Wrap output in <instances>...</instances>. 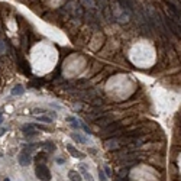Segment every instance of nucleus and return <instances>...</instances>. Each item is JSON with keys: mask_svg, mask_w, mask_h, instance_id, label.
Returning <instances> with one entry per match:
<instances>
[{"mask_svg": "<svg viewBox=\"0 0 181 181\" xmlns=\"http://www.w3.org/2000/svg\"><path fill=\"white\" fill-rule=\"evenodd\" d=\"M44 145H45V149H47L48 152H52V151H55V145H54L52 142H44Z\"/></svg>", "mask_w": 181, "mask_h": 181, "instance_id": "nucleus-12", "label": "nucleus"}, {"mask_svg": "<svg viewBox=\"0 0 181 181\" xmlns=\"http://www.w3.org/2000/svg\"><path fill=\"white\" fill-rule=\"evenodd\" d=\"M35 175H36L38 180L41 181H51V171L45 164H36Z\"/></svg>", "mask_w": 181, "mask_h": 181, "instance_id": "nucleus-2", "label": "nucleus"}, {"mask_svg": "<svg viewBox=\"0 0 181 181\" xmlns=\"http://www.w3.org/2000/svg\"><path fill=\"white\" fill-rule=\"evenodd\" d=\"M65 148H67V151L70 152V155L73 156V158H86V155L83 154V152H80L78 149H75L71 143H67L65 145Z\"/></svg>", "mask_w": 181, "mask_h": 181, "instance_id": "nucleus-4", "label": "nucleus"}, {"mask_svg": "<svg viewBox=\"0 0 181 181\" xmlns=\"http://www.w3.org/2000/svg\"><path fill=\"white\" fill-rule=\"evenodd\" d=\"M165 22H167V25H168V28H170V31H171L173 33H175L177 36H180L181 38V23L174 22L173 17H167Z\"/></svg>", "mask_w": 181, "mask_h": 181, "instance_id": "nucleus-3", "label": "nucleus"}, {"mask_svg": "<svg viewBox=\"0 0 181 181\" xmlns=\"http://www.w3.org/2000/svg\"><path fill=\"white\" fill-rule=\"evenodd\" d=\"M36 120L38 122H44V123H52V117H48V116H45V115L36 116Z\"/></svg>", "mask_w": 181, "mask_h": 181, "instance_id": "nucleus-11", "label": "nucleus"}, {"mask_svg": "<svg viewBox=\"0 0 181 181\" xmlns=\"http://www.w3.org/2000/svg\"><path fill=\"white\" fill-rule=\"evenodd\" d=\"M3 123V116H0V125Z\"/></svg>", "mask_w": 181, "mask_h": 181, "instance_id": "nucleus-18", "label": "nucleus"}, {"mask_svg": "<svg viewBox=\"0 0 181 181\" xmlns=\"http://www.w3.org/2000/svg\"><path fill=\"white\" fill-rule=\"evenodd\" d=\"M3 181H10V180H9V178H5V180H3Z\"/></svg>", "mask_w": 181, "mask_h": 181, "instance_id": "nucleus-19", "label": "nucleus"}, {"mask_svg": "<svg viewBox=\"0 0 181 181\" xmlns=\"http://www.w3.org/2000/svg\"><path fill=\"white\" fill-rule=\"evenodd\" d=\"M55 162H57V164H64V162H65V159H62V158H57V159H55Z\"/></svg>", "mask_w": 181, "mask_h": 181, "instance_id": "nucleus-16", "label": "nucleus"}, {"mask_svg": "<svg viewBox=\"0 0 181 181\" xmlns=\"http://www.w3.org/2000/svg\"><path fill=\"white\" fill-rule=\"evenodd\" d=\"M112 123V117L110 116H100L99 119H96V125L101 126V128H106L107 125Z\"/></svg>", "mask_w": 181, "mask_h": 181, "instance_id": "nucleus-6", "label": "nucleus"}, {"mask_svg": "<svg viewBox=\"0 0 181 181\" xmlns=\"http://www.w3.org/2000/svg\"><path fill=\"white\" fill-rule=\"evenodd\" d=\"M25 93V89H23V86H20V84H17L13 87V90H12V96H22Z\"/></svg>", "mask_w": 181, "mask_h": 181, "instance_id": "nucleus-9", "label": "nucleus"}, {"mask_svg": "<svg viewBox=\"0 0 181 181\" xmlns=\"http://www.w3.org/2000/svg\"><path fill=\"white\" fill-rule=\"evenodd\" d=\"M103 170H104V174L107 175V178H109V177H112V174H113V173H112V170H110V167H109V165H106Z\"/></svg>", "mask_w": 181, "mask_h": 181, "instance_id": "nucleus-14", "label": "nucleus"}, {"mask_svg": "<svg viewBox=\"0 0 181 181\" xmlns=\"http://www.w3.org/2000/svg\"><path fill=\"white\" fill-rule=\"evenodd\" d=\"M5 132H6V129H5V128H0V136H2Z\"/></svg>", "mask_w": 181, "mask_h": 181, "instance_id": "nucleus-17", "label": "nucleus"}, {"mask_svg": "<svg viewBox=\"0 0 181 181\" xmlns=\"http://www.w3.org/2000/svg\"><path fill=\"white\" fill-rule=\"evenodd\" d=\"M99 178H100V181H107V175L104 174V170H103V168L99 170Z\"/></svg>", "mask_w": 181, "mask_h": 181, "instance_id": "nucleus-13", "label": "nucleus"}, {"mask_svg": "<svg viewBox=\"0 0 181 181\" xmlns=\"http://www.w3.org/2000/svg\"><path fill=\"white\" fill-rule=\"evenodd\" d=\"M65 122H71V126H73L74 129H78V128L81 126V123L75 119L74 116H68V117H65Z\"/></svg>", "mask_w": 181, "mask_h": 181, "instance_id": "nucleus-10", "label": "nucleus"}, {"mask_svg": "<svg viewBox=\"0 0 181 181\" xmlns=\"http://www.w3.org/2000/svg\"><path fill=\"white\" fill-rule=\"evenodd\" d=\"M67 175H68V180L70 181H83V175L77 170H70L67 173Z\"/></svg>", "mask_w": 181, "mask_h": 181, "instance_id": "nucleus-5", "label": "nucleus"}, {"mask_svg": "<svg viewBox=\"0 0 181 181\" xmlns=\"http://www.w3.org/2000/svg\"><path fill=\"white\" fill-rule=\"evenodd\" d=\"M33 113H35V115L42 113V115H44V113H47V110H44V109H35V110H33Z\"/></svg>", "mask_w": 181, "mask_h": 181, "instance_id": "nucleus-15", "label": "nucleus"}, {"mask_svg": "<svg viewBox=\"0 0 181 181\" xmlns=\"http://www.w3.org/2000/svg\"><path fill=\"white\" fill-rule=\"evenodd\" d=\"M78 170H80V174L83 175V180L94 181V180H93V175H91L90 173H87V170H86V164H80V165H78Z\"/></svg>", "mask_w": 181, "mask_h": 181, "instance_id": "nucleus-7", "label": "nucleus"}, {"mask_svg": "<svg viewBox=\"0 0 181 181\" xmlns=\"http://www.w3.org/2000/svg\"><path fill=\"white\" fill-rule=\"evenodd\" d=\"M35 149V145H25L22 151H20V154L17 156V161H19V164L22 165V167H28V165H31L32 162V151Z\"/></svg>", "mask_w": 181, "mask_h": 181, "instance_id": "nucleus-1", "label": "nucleus"}, {"mask_svg": "<svg viewBox=\"0 0 181 181\" xmlns=\"http://www.w3.org/2000/svg\"><path fill=\"white\" fill-rule=\"evenodd\" d=\"M71 138H73L77 143H87V139L83 136L81 133H78V132H73V133H71Z\"/></svg>", "mask_w": 181, "mask_h": 181, "instance_id": "nucleus-8", "label": "nucleus"}]
</instances>
